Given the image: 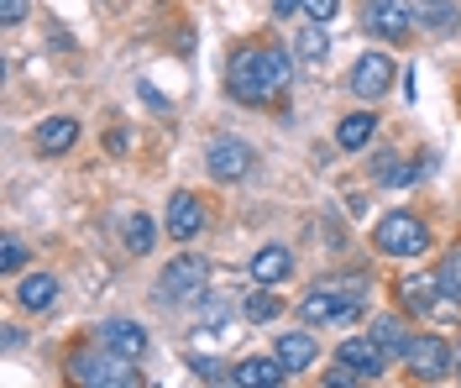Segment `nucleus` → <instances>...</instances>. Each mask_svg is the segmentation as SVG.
<instances>
[{"instance_id": "17", "label": "nucleus", "mask_w": 461, "mask_h": 388, "mask_svg": "<svg viewBox=\"0 0 461 388\" xmlns=\"http://www.w3.org/2000/svg\"><path fill=\"white\" fill-rule=\"evenodd\" d=\"M409 11H414V32H435V37L456 32V5L451 0H409Z\"/></svg>"}, {"instance_id": "15", "label": "nucleus", "mask_w": 461, "mask_h": 388, "mask_svg": "<svg viewBox=\"0 0 461 388\" xmlns=\"http://www.w3.org/2000/svg\"><path fill=\"white\" fill-rule=\"evenodd\" d=\"M32 142H37L42 158H63V152L79 142V116H48L42 126H37V137H32Z\"/></svg>"}, {"instance_id": "6", "label": "nucleus", "mask_w": 461, "mask_h": 388, "mask_svg": "<svg viewBox=\"0 0 461 388\" xmlns=\"http://www.w3.org/2000/svg\"><path fill=\"white\" fill-rule=\"evenodd\" d=\"M403 367H409V378H420V383H440V378L456 367V347L440 341V336H414L409 352H403Z\"/></svg>"}, {"instance_id": "21", "label": "nucleus", "mask_w": 461, "mask_h": 388, "mask_svg": "<svg viewBox=\"0 0 461 388\" xmlns=\"http://www.w3.org/2000/svg\"><path fill=\"white\" fill-rule=\"evenodd\" d=\"M373 131H377V116L373 111H357V116H346L336 126V142H341V152H362L373 142Z\"/></svg>"}, {"instance_id": "2", "label": "nucleus", "mask_w": 461, "mask_h": 388, "mask_svg": "<svg viewBox=\"0 0 461 388\" xmlns=\"http://www.w3.org/2000/svg\"><path fill=\"white\" fill-rule=\"evenodd\" d=\"M373 247L383 252V257L409 263V257H420V252L430 247V226H425L414 210H388V215L373 226Z\"/></svg>"}, {"instance_id": "14", "label": "nucleus", "mask_w": 461, "mask_h": 388, "mask_svg": "<svg viewBox=\"0 0 461 388\" xmlns=\"http://www.w3.org/2000/svg\"><path fill=\"white\" fill-rule=\"evenodd\" d=\"M100 347H111V352H121V357H131V362H142L147 357V330L137 326V320H105L100 326Z\"/></svg>"}, {"instance_id": "27", "label": "nucleus", "mask_w": 461, "mask_h": 388, "mask_svg": "<svg viewBox=\"0 0 461 388\" xmlns=\"http://www.w3.org/2000/svg\"><path fill=\"white\" fill-rule=\"evenodd\" d=\"M304 16L320 22V27H330V22L341 16V0H304Z\"/></svg>"}, {"instance_id": "3", "label": "nucleus", "mask_w": 461, "mask_h": 388, "mask_svg": "<svg viewBox=\"0 0 461 388\" xmlns=\"http://www.w3.org/2000/svg\"><path fill=\"white\" fill-rule=\"evenodd\" d=\"M68 378L74 383H89V388H137L142 383V373L131 367V357H121V352H74L68 357Z\"/></svg>"}, {"instance_id": "23", "label": "nucleus", "mask_w": 461, "mask_h": 388, "mask_svg": "<svg viewBox=\"0 0 461 388\" xmlns=\"http://www.w3.org/2000/svg\"><path fill=\"white\" fill-rule=\"evenodd\" d=\"M435 284H440V294L461 299V247H446V252H440V263H435Z\"/></svg>"}, {"instance_id": "22", "label": "nucleus", "mask_w": 461, "mask_h": 388, "mask_svg": "<svg viewBox=\"0 0 461 388\" xmlns=\"http://www.w3.org/2000/svg\"><path fill=\"white\" fill-rule=\"evenodd\" d=\"M121 237H126V252H131V257H147L152 241H158V226H152V215H126Z\"/></svg>"}, {"instance_id": "29", "label": "nucleus", "mask_w": 461, "mask_h": 388, "mask_svg": "<svg viewBox=\"0 0 461 388\" xmlns=\"http://www.w3.org/2000/svg\"><path fill=\"white\" fill-rule=\"evenodd\" d=\"M27 22V0H0V27H22Z\"/></svg>"}, {"instance_id": "13", "label": "nucleus", "mask_w": 461, "mask_h": 388, "mask_svg": "<svg viewBox=\"0 0 461 388\" xmlns=\"http://www.w3.org/2000/svg\"><path fill=\"white\" fill-rule=\"evenodd\" d=\"M393 294H399L403 315H435L440 284H435V273H403V278H393Z\"/></svg>"}, {"instance_id": "32", "label": "nucleus", "mask_w": 461, "mask_h": 388, "mask_svg": "<svg viewBox=\"0 0 461 388\" xmlns=\"http://www.w3.org/2000/svg\"><path fill=\"white\" fill-rule=\"evenodd\" d=\"M456 373H461V341H456Z\"/></svg>"}, {"instance_id": "20", "label": "nucleus", "mask_w": 461, "mask_h": 388, "mask_svg": "<svg viewBox=\"0 0 461 388\" xmlns=\"http://www.w3.org/2000/svg\"><path fill=\"white\" fill-rule=\"evenodd\" d=\"M273 352H278V357L299 373V367H310V362H315L320 347H315V336H310V330H284V336L273 341Z\"/></svg>"}, {"instance_id": "12", "label": "nucleus", "mask_w": 461, "mask_h": 388, "mask_svg": "<svg viewBox=\"0 0 461 388\" xmlns=\"http://www.w3.org/2000/svg\"><path fill=\"white\" fill-rule=\"evenodd\" d=\"M163 231L173 241H194L204 231V200L200 194H189V189H178L168 200V215H163Z\"/></svg>"}, {"instance_id": "24", "label": "nucleus", "mask_w": 461, "mask_h": 388, "mask_svg": "<svg viewBox=\"0 0 461 388\" xmlns=\"http://www.w3.org/2000/svg\"><path fill=\"white\" fill-rule=\"evenodd\" d=\"M241 315H247L252 326H267V320H278V315H284V299H273V294H267V284H262L258 294H247Z\"/></svg>"}, {"instance_id": "9", "label": "nucleus", "mask_w": 461, "mask_h": 388, "mask_svg": "<svg viewBox=\"0 0 461 388\" xmlns=\"http://www.w3.org/2000/svg\"><path fill=\"white\" fill-rule=\"evenodd\" d=\"M252 158H258V152L247 148L241 137H215V142L204 148V168H210L221 184H236V179L252 174Z\"/></svg>"}, {"instance_id": "26", "label": "nucleus", "mask_w": 461, "mask_h": 388, "mask_svg": "<svg viewBox=\"0 0 461 388\" xmlns=\"http://www.w3.org/2000/svg\"><path fill=\"white\" fill-rule=\"evenodd\" d=\"M189 367H194V378H204V383H230V367L215 357H189Z\"/></svg>"}, {"instance_id": "25", "label": "nucleus", "mask_w": 461, "mask_h": 388, "mask_svg": "<svg viewBox=\"0 0 461 388\" xmlns=\"http://www.w3.org/2000/svg\"><path fill=\"white\" fill-rule=\"evenodd\" d=\"M325 53H330V32L320 27V22H310V32H299V59L320 63Z\"/></svg>"}, {"instance_id": "4", "label": "nucleus", "mask_w": 461, "mask_h": 388, "mask_svg": "<svg viewBox=\"0 0 461 388\" xmlns=\"http://www.w3.org/2000/svg\"><path fill=\"white\" fill-rule=\"evenodd\" d=\"M299 315H304V326H351L362 315V299H351L336 278H320L315 289L299 299Z\"/></svg>"}, {"instance_id": "11", "label": "nucleus", "mask_w": 461, "mask_h": 388, "mask_svg": "<svg viewBox=\"0 0 461 388\" xmlns=\"http://www.w3.org/2000/svg\"><path fill=\"white\" fill-rule=\"evenodd\" d=\"M393 85V59L388 53H362L357 68H351V95L357 100H383Z\"/></svg>"}, {"instance_id": "18", "label": "nucleus", "mask_w": 461, "mask_h": 388, "mask_svg": "<svg viewBox=\"0 0 461 388\" xmlns=\"http://www.w3.org/2000/svg\"><path fill=\"white\" fill-rule=\"evenodd\" d=\"M16 299H22V310L42 315V310H53L58 304V278L53 273H27V278L16 284Z\"/></svg>"}, {"instance_id": "28", "label": "nucleus", "mask_w": 461, "mask_h": 388, "mask_svg": "<svg viewBox=\"0 0 461 388\" xmlns=\"http://www.w3.org/2000/svg\"><path fill=\"white\" fill-rule=\"evenodd\" d=\"M22 263H27V247H22L16 237H5V247H0V268H5V273H16Z\"/></svg>"}, {"instance_id": "7", "label": "nucleus", "mask_w": 461, "mask_h": 388, "mask_svg": "<svg viewBox=\"0 0 461 388\" xmlns=\"http://www.w3.org/2000/svg\"><path fill=\"white\" fill-rule=\"evenodd\" d=\"M362 27L383 42H409L414 37V11H409V0H362Z\"/></svg>"}, {"instance_id": "5", "label": "nucleus", "mask_w": 461, "mask_h": 388, "mask_svg": "<svg viewBox=\"0 0 461 388\" xmlns=\"http://www.w3.org/2000/svg\"><path fill=\"white\" fill-rule=\"evenodd\" d=\"M204 284H210V263L194 257V252H184V257H173L168 268L158 273V299H163V304L204 299Z\"/></svg>"}, {"instance_id": "1", "label": "nucleus", "mask_w": 461, "mask_h": 388, "mask_svg": "<svg viewBox=\"0 0 461 388\" xmlns=\"http://www.w3.org/2000/svg\"><path fill=\"white\" fill-rule=\"evenodd\" d=\"M294 79V59L278 42H247L226 63V90L236 105H273Z\"/></svg>"}, {"instance_id": "31", "label": "nucleus", "mask_w": 461, "mask_h": 388, "mask_svg": "<svg viewBox=\"0 0 461 388\" xmlns=\"http://www.w3.org/2000/svg\"><path fill=\"white\" fill-rule=\"evenodd\" d=\"M273 11L288 22V16H299V11H304V0H273Z\"/></svg>"}, {"instance_id": "8", "label": "nucleus", "mask_w": 461, "mask_h": 388, "mask_svg": "<svg viewBox=\"0 0 461 388\" xmlns=\"http://www.w3.org/2000/svg\"><path fill=\"white\" fill-rule=\"evenodd\" d=\"M336 362H341L357 383H377V378H383V367H388V352L377 347L373 330H367V336H351V341H341V347H336Z\"/></svg>"}, {"instance_id": "16", "label": "nucleus", "mask_w": 461, "mask_h": 388, "mask_svg": "<svg viewBox=\"0 0 461 388\" xmlns=\"http://www.w3.org/2000/svg\"><path fill=\"white\" fill-rule=\"evenodd\" d=\"M288 273H294V252H288L284 241H267V247H258L252 252V284H284Z\"/></svg>"}, {"instance_id": "10", "label": "nucleus", "mask_w": 461, "mask_h": 388, "mask_svg": "<svg viewBox=\"0 0 461 388\" xmlns=\"http://www.w3.org/2000/svg\"><path fill=\"white\" fill-rule=\"evenodd\" d=\"M288 378H294V367H288L278 352H273V357H241L230 367V383L236 388H284Z\"/></svg>"}, {"instance_id": "30", "label": "nucleus", "mask_w": 461, "mask_h": 388, "mask_svg": "<svg viewBox=\"0 0 461 388\" xmlns=\"http://www.w3.org/2000/svg\"><path fill=\"white\" fill-rule=\"evenodd\" d=\"M105 148H111V152H126V148H131V131H126V126L105 131Z\"/></svg>"}, {"instance_id": "19", "label": "nucleus", "mask_w": 461, "mask_h": 388, "mask_svg": "<svg viewBox=\"0 0 461 388\" xmlns=\"http://www.w3.org/2000/svg\"><path fill=\"white\" fill-rule=\"evenodd\" d=\"M373 341L388 352V357H403L409 352V341H414V330L403 315H373Z\"/></svg>"}]
</instances>
